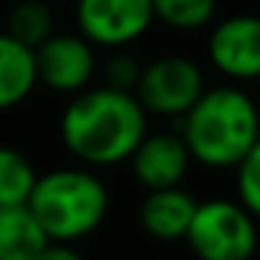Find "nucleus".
Wrapping results in <instances>:
<instances>
[{
	"label": "nucleus",
	"instance_id": "obj_6",
	"mask_svg": "<svg viewBox=\"0 0 260 260\" xmlns=\"http://www.w3.org/2000/svg\"><path fill=\"white\" fill-rule=\"evenodd\" d=\"M79 34L95 48L118 51L143 40L154 25L151 0H76Z\"/></svg>",
	"mask_w": 260,
	"mask_h": 260
},
{
	"label": "nucleus",
	"instance_id": "obj_7",
	"mask_svg": "<svg viewBox=\"0 0 260 260\" xmlns=\"http://www.w3.org/2000/svg\"><path fill=\"white\" fill-rule=\"evenodd\" d=\"M37 81L59 95H76V92L92 87L98 76V48L90 40L76 34H51L42 45L34 48Z\"/></svg>",
	"mask_w": 260,
	"mask_h": 260
},
{
	"label": "nucleus",
	"instance_id": "obj_18",
	"mask_svg": "<svg viewBox=\"0 0 260 260\" xmlns=\"http://www.w3.org/2000/svg\"><path fill=\"white\" fill-rule=\"evenodd\" d=\"M34 260H84V254L73 246V243H59V241H48L45 249L37 254Z\"/></svg>",
	"mask_w": 260,
	"mask_h": 260
},
{
	"label": "nucleus",
	"instance_id": "obj_5",
	"mask_svg": "<svg viewBox=\"0 0 260 260\" xmlns=\"http://www.w3.org/2000/svg\"><path fill=\"white\" fill-rule=\"evenodd\" d=\"M207 79L196 59L182 53H165L143 64L135 87V98L140 107L157 118L179 120L204 92Z\"/></svg>",
	"mask_w": 260,
	"mask_h": 260
},
{
	"label": "nucleus",
	"instance_id": "obj_2",
	"mask_svg": "<svg viewBox=\"0 0 260 260\" xmlns=\"http://www.w3.org/2000/svg\"><path fill=\"white\" fill-rule=\"evenodd\" d=\"M179 135L190 159L204 168H235L260 140V107L241 84L204 87L179 118Z\"/></svg>",
	"mask_w": 260,
	"mask_h": 260
},
{
	"label": "nucleus",
	"instance_id": "obj_1",
	"mask_svg": "<svg viewBox=\"0 0 260 260\" xmlns=\"http://www.w3.org/2000/svg\"><path fill=\"white\" fill-rule=\"evenodd\" d=\"M148 132V112L135 92L98 84L70 95L59 118L64 151L87 168H115L129 162Z\"/></svg>",
	"mask_w": 260,
	"mask_h": 260
},
{
	"label": "nucleus",
	"instance_id": "obj_4",
	"mask_svg": "<svg viewBox=\"0 0 260 260\" xmlns=\"http://www.w3.org/2000/svg\"><path fill=\"white\" fill-rule=\"evenodd\" d=\"M185 243L196 260H252L260 246L257 218L238 199H204L196 204Z\"/></svg>",
	"mask_w": 260,
	"mask_h": 260
},
{
	"label": "nucleus",
	"instance_id": "obj_12",
	"mask_svg": "<svg viewBox=\"0 0 260 260\" xmlns=\"http://www.w3.org/2000/svg\"><path fill=\"white\" fill-rule=\"evenodd\" d=\"M45 243L48 235L28 204L0 207V260H34Z\"/></svg>",
	"mask_w": 260,
	"mask_h": 260
},
{
	"label": "nucleus",
	"instance_id": "obj_17",
	"mask_svg": "<svg viewBox=\"0 0 260 260\" xmlns=\"http://www.w3.org/2000/svg\"><path fill=\"white\" fill-rule=\"evenodd\" d=\"M98 70H101V79L107 87H115V90H123V92H135L143 62L135 53L126 51V48H118V51H112L107 56V62L98 64Z\"/></svg>",
	"mask_w": 260,
	"mask_h": 260
},
{
	"label": "nucleus",
	"instance_id": "obj_3",
	"mask_svg": "<svg viewBox=\"0 0 260 260\" xmlns=\"http://www.w3.org/2000/svg\"><path fill=\"white\" fill-rule=\"evenodd\" d=\"M28 210L48 241L79 243L98 232L109 213V187L87 165H64L37 176Z\"/></svg>",
	"mask_w": 260,
	"mask_h": 260
},
{
	"label": "nucleus",
	"instance_id": "obj_10",
	"mask_svg": "<svg viewBox=\"0 0 260 260\" xmlns=\"http://www.w3.org/2000/svg\"><path fill=\"white\" fill-rule=\"evenodd\" d=\"M199 199L182 185L146 190L137 207V224L148 238L159 243L185 241V232L193 221Z\"/></svg>",
	"mask_w": 260,
	"mask_h": 260
},
{
	"label": "nucleus",
	"instance_id": "obj_11",
	"mask_svg": "<svg viewBox=\"0 0 260 260\" xmlns=\"http://www.w3.org/2000/svg\"><path fill=\"white\" fill-rule=\"evenodd\" d=\"M37 87L40 81H37L34 48L0 31V112L25 104Z\"/></svg>",
	"mask_w": 260,
	"mask_h": 260
},
{
	"label": "nucleus",
	"instance_id": "obj_13",
	"mask_svg": "<svg viewBox=\"0 0 260 260\" xmlns=\"http://www.w3.org/2000/svg\"><path fill=\"white\" fill-rule=\"evenodd\" d=\"M40 176L37 165L25 151L0 143V207L25 204Z\"/></svg>",
	"mask_w": 260,
	"mask_h": 260
},
{
	"label": "nucleus",
	"instance_id": "obj_9",
	"mask_svg": "<svg viewBox=\"0 0 260 260\" xmlns=\"http://www.w3.org/2000/svg\"><path fill=\"white\" fill-rule=\"evenodd\" d=\"M137 185L146 190L182 185L193 159L179 132H146L129 157Z\"/></svg>",
	"mask_w": 260,
	"mask_h": 260
},
{
	"label": "nucleus",
	"instance_id": "obj_15",
	"mask_svg": "<svg viewBox=\"0 0 260 260\" xmlns=\"http://www.w3.org/2000/svg\"><path fill=\"white\" fill-rule=\"evenodd\" d=\"M154 3V23L165 28L193 34V31L210 28L218 12V0H151Z\"/></svg>",
	"mask_w": 260,
	"mask_h": 260
},
{
	"label": "nucleus",
	"instance_id": "obj_14",
	"mask_svg": "<svg viewBox=\"0 0 260 260\" xmlns=\"http://www.w3.org/2000/svg\"><path fill=\"white\" fill-rule=\"evenodd\" d=\"M6 34L28 48H37L56 34V14L45 0H17L9 12Z\"/></svg>",
	"mask_w": 260,
	"mask_h": 260
},
{
	"label": "nucleus",
	"instance_id": "obj_16",
	"mask_svg": "<svg viewBox=\"0 0 260 260\" xmlns=\"http://www.w3.org/2000/svg\"><path fill=\"white\" fill-rule=\"evenodd\" d=\"M235 199L260 221V140L235 165Z\"/></svg>",
	"mask_w": 260,
	"mask_h": 260
},
{
	"label": "nucleus",
	"instance_id": "obj_8",
	"mask_svg": "<svg viewBox=\"0 0 260 260\" xmlns=\"http://www.w3.org/2000/svg\"><path fill=\"white\" fill-rule=\"evenodd\" d=\"M207 59L230 84L260 81V14H230L213 20Z\"/></svg>",
	"mask_w": 260,
	"mask_h": 260
}]
</instances>
